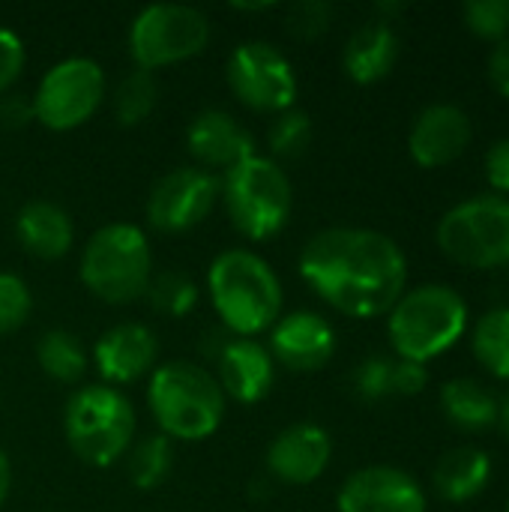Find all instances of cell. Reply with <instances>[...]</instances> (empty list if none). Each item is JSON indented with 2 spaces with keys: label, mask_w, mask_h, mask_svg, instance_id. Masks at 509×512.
I'll list each match as a JSON object with an SVG mask.
<instances>
[{
  "label": "cell",
  "mask_w": 509,
  "mask_h": 512,
  "mask_svg": "<svg viewBox=\"0 0 509 512\" xmlns=\"http://www.w3.org/2000/svg\"><path fill=\"white\" fill-rule=\"evenodd\" d=\"M300 279L336 312L378 318L405 294L408 261L399 243L375 228H324L312 234L297 261Z\"/></svg>",
  "instance_id": "1"
},
{
  "label": "cell",
  "mask_w": 509,
  "mask_h": 512,
  "mask_svg": "<svg viewBox=\"0 0 509 512\" xmlns=\"http://www.w3.org/2000/svg\"><path fill=\"white\" fill-rule=\"evenodd\" d=\"M207 294L222 327L237 339H255L282 318V282L252 249H225L210 261Z\"/></svg>",
  "instance_id": "2"
},
{
  "label": "cell",
  "mask_w": 509,
  "mask_h": 512,
  "mask_svg": "<svg viewBox=\"0 0 509 512\" xmlns=\"http://www.w3.org/2000/svg\"><path fill=\"white\" fill-rule=\"evenodd\" d=\"M147 405L159 435L186 444L213 438L228 411L216 375L192 360L159 363L147 378Z\"/></svg>",
  "instance_id": "3"
},
{
  "label": "cell",
  "mask_w": 509,
  "mask_h": 512,
  "mask_svg": "<svg viewBox=\"0 0 509 512\" xmlns=\"http://www.w3.org/2000/svg\"><path fill=\"white\" fill-rule=\"evenodd\" d=\"M78 276L81 285L102 303H135L147 294L153 279V246L132 222L102 225L81 249Z\"/></svg>",
  "instance_id": "4"
},
{
  "label": "cell",
  "mask_w": 509,
  "mask_h": 512,
  "mask_svg": "<svg viewBox=\"0 0 509 512\" xmlns=\"http://www.w3.org/2000/svg\"><path fill=\"white\" fill-rule=\"evenodd\" d=\"M138 417L123 390L108 384H81L66 399L63 435L78 462L90 468L117 465L135 441Z\"/></svg>",
  "instance_id": "5"
},
{
  "label": "cell",
  "mask_w": 509,
  "mask_h": 512,
  "mask_svg": "<svg viewBox=\"0 0 509 512\" xmlns=\"http://www.w3.org/2000/svg\"><path fill=\"white\" fill-rule=\"evenodd\" d=\"M390 345L399 360L429 363L453 348L468 330V303L450 285H420L405 291L387 312Z\"/></svg>",
  "instance_id": "6"
},
{
  "label": "cell",
  "mask_w": 509,
  "mask_h": 512,
  "mask_svg": "<svg viewBox=\"0 0 509 512\" xmlns=\"http://www.w3.org/2000/svg\"><path fill=\"white\" fill-rule=\"evenodd\" d=\"M222 204L234 231L252 243H267L285 231L294 210V186L270 156H249L222 174Z\"/></svg>",
  "instance_id": "7"
},
{
  "label": "cell",
  "mask_w": 509,
  "mask_h": 512,
  "mask_svg": "<svg viewBox=\"0 0 509 512\" xmlns=\"http://www.w3.org/2000/svg\"><path fill=\"white\" fill-rule=\"evenodd\" d=\"M126 42L135 69L156 72L198 57L210 42V21L186 3H150L132 18Z\"/></svg>",
  "instance_id": "8"
},
{
  "label": "cell",
  "mask_w": 509,
  "mask_h": 512,
  "mask_svg": "<svg viewBox=\"0 0 509 512\" xmlns=\"http://www.w3.org/2000/svg\"><path fill=\"white\" fill-rule=\"evenodd\" d=\"M438 246L465 267H498L509 261V198L474 195L450 207L438 222Z\"/></svg>",
  "instance_id": "9"
},
{
  "label": "cell",
  "mask_w": 509,
  "mask_h": 512,
  "mask_svg": "<svg viewBox=\"0 0 509 512\" xmlns=\"http://www.w3.org/2000/svg\"><path fill=\"white\" fill-rule=\"evenodd\" d=\"M105 69L90 57L54 63L33 90V117L51 132H72L93 120L105 102Z\"/></svg>",
  "instance_id": "10"
},
{
  "label": "cell",
  "mask_w": 509,
  "mask_h": 512,
  "mask_svg": "<svg viewBox=\"0 0 509 512\" xmlns=\"http://www.w3.org/2000/svg\"><path fill=\"white\" fill-rule=\"evenodd\" d=\"M225 78L237 102L258 114H282L294 108L297 99V72L291 60L282 54V48L249 39L240 42L225 66Z\"/></svg>",
  "instance_id": "11"
},
{
  "label": "cell",
  "mask_w": 509,
  "mask_h": 512,
  "mask_svg": "<svg viewBox=\"0 0 509 512\" xmlns=\"http://www.w3.org/2000/svg\"><path fill=\"white\" fill-rule=\"evenodd\" d=\"M222 183L198 165H180L162 174L144 204L147 222L159 234H186L198 228L219 204Z\"/></svg>",
  "instance_id": "12"
},
{
  "label": "cell",
  "mask_w": 509,
  "mask_h": 512,
  "mask_svg": "<svg viewBox=\"0 0 509 512\" xmlns=\"http://www.w3.org/2000/svg\"><path fill=\"white\" fill-rule=\"evenodd\" d=\"M90 360L102 384L123 390L153 375V369L159 366V342L147 324L123 321L99 336Z\"/></svg>",
  "instance_id": "13"
},
{
  "label": "cell",
  "mask_w": 509,
  "mask_h": 512,
  "mask_svg": "<svg viewBox=\"0 0 509 512\" xmlns=\"http://www.w3.org/2000/svg\"><path fill=\"white\" fill-rule=\"evenodd\" d=\"M339 512H426V495L420 483L393 465H369L354 471L339 495Z\"/></svg>",
  "instance_id": "14"
},
{
  "label": "cell",
  "mask_w": 509,
  "mask_h": 512,
  "mask_svg": "<svg viewBox=\"0 0 509 512\" xmlns=\"http://www.w3.org/2000/svg\"><path fill=\"white\" fill-rule=\"evenodd\" d=\"M267 351L276 366L291 372H318L336 354V330L324 315L297 309L270 327Z\"/></svg>",
  "instance_id": "15"
},
{
  "label": "cell",
  "mask_w": 509,
  "mask_h": 512,
  "mask_svg": "<svg viewBox=\"0 0 509 512\" xmlns=\"http://www.w3.org/2000/svg\"><path fill=\"white\" fill-rule=\"evenodd\" d=\"M186 150L195 159L198 168L216 174L231 171L243 159L255 156V138L252 132L228 111L207 108L195 114L186 126Z\"/></svg>",
  "instance_id": "16"
},
{
  "label": "cell",
  "mask_w": 509,
  "mask_h": 512,
  "mask_svg": "<svg viewBox=\"0 0 509 512\" xmlns=\"http://www.w3.org/2000/svg\"><path fill=\"white\" fill-rule=\"evenodd\" d=\"M333 459V438L318 423H294L282 429L267 450V471L288 486L315 483Z\"/></svg>",
  "instance_id": "17"
},
{
  "label": "cell",
  "mask_w": 509,
  "mask_h": 512,
  "mask_svg": "<svg viewBox=\"0 0 509 512\" xmlns=\"http://www.w3.org/2000/svg\"><path fill=\"white\" fill-rule=\"evenodd\" d=\"M219 387L225 399L237 405H258L270 396L276 381V363L264 342L228 336L216 351Z\"/></svg>",
  "instance_id": "18"
},
{
  "label": "cell",
  "mask_w": 509,
  "mask_h": 512,
  "mask_svg": "<svg viewBox=\"0 0 509 512\" xmlns=\"http://www.w3.org/2000/svg\"><path fill=\"white\" fill-rule=\"evenodd\" d=\"M474 126L465 108L453 102H435L426 105L408 135L411 159L423 168H441L462 156V150L471 144Z\"/></svg>",
  "instance_id": "19"
},
{
  "label": "cell",
  "mask_w": 509,
  "mask_h": 512,
  "mask_svg": "<svg viewBox=\"0 0 509 512\" xmlns=\"http://www.w3.org/2000/svg\"><path fill=\"white\" fill-rule=\"evenodd\" d=\"M15 240L39 261H60L75 243V222L54 201H27L15 213Z\"/></svg>",
  "instance_id": "20"
},
{
  "label": "cell",
  "mask_w": 509,
  "mask_h": 512,
  "mask_svg": "<svg viewBox=\"0 0 509 512\" xmlns=\"http://www.w3.org/2000/svg\"><path fill=\"white\" fill-rule=\"evenodd\" d=\"M399 60V36L393 24L387 21H369L351 33L342 51V66L351 81L357 84H375L393 72Z\"/></svg>",
  "instance_id": "21"
},
{
  "label": "cell",
  "mask_w": 509,
  "mask_h": 512,
  "mask_svg": "<svg viewBox=\"0 0 509 512\" xmlns=\"http://www.w3.org/2000/svg\"><path fill=\"white\" fill-rule=\"evenodd\" d=\"M492 477V459L477 447H456L435 465V489L450 504H465L477 498Z\"/></svg>",
  "instance_id": "22"
},
{
  "label": "cell",
  "mask_w": 509,
  "mask_h": 512,
  "mask_svg": "<svg viewBox=\"0 0 509 512\" xmlns=\"http://www.w3.org/2000/svg\"><path fill=\"white\" fill-rule=\"evenodd\" d=\"M441 408L447 420L468 432H483L498 423V399L471 378H453L441 387Z\"/></svg>",
  "instance_id": "23"
},
{
  "label": "cell",
  "mask_w": 509,
  "mask_h": 512,
  "mask_svg": "<svg viewBox=\"0 0 509 512\" xmlns=\"http://www.w3.org/2000/svg\"><path fill=\"white\" fill-rule=\"evenodd\" d=\"M36 363L45 378L57 384H81L87 375L90 357L81 345V339L69 330H45L36 342Z\"/></svg>",
  "instance_id": "24"
},
{
  "label": "cell",
  "mask_w": 509,
  "mask_h": 512,
  "mask_svg": "<svg viewBox=\"0 0 509 512\" xmlns=\"http://www.w3.org/2000/svg\"><path fill=\"white\" fill-rule=\"evenodd\" d=\"M474 354L495 375L509 381V306H498L480 315L474 324Z\"/></svg>",
  "instance_id": "25"
},
{
  "label": "cell",
  "mask_w": 509,
  "mask_h": 512,
  "mask_svg": "<svg viewBox=\"0 0 509 512\" xmlns=\"http://www.w3.org/2000/svg\"><path fill=\"white\" fill-rule=\"evenodd\" d=\"M126 456H129L132 486L150 492L159 489L174 468V441H168L165 435H147L138 444H132Z\"/></svg>",
  "instance_id": "26"
},
{
  "label": "cell",
  "mask_w": 509,
  "mask_h": 512,
  "mask_svg": "<svg viewBox=\"0 0 509 512\" xmlns=\"http://www.w3.org/2000/svg\"><path fill=\"white\" fill-rule=\"evenodd\" d=\"M156 102H159L156 78H153V72H144V69L126 72L111 93V108H114V117L120 126L144 123L153 114Z\"/></svg>",
  "instance_id": "27"
},
{
  "label": "cell",
  "mask_w": 509,
  "mask_h": 512,
  "mask_svg": "<svg viewBox=\"0 0 509 512\" xmlns=\"http://www.w3.org/2000/svg\"><path fill=\"white\" fill-rule=\"evenodd\" d=\"M144 300L165 318H186L198 306V285L180 270L153 273Z\"/></svg>",
  "instance_id": "28"
},
{
  "label": "cell",
  "mask_w": 509,
  "mask_h": 512,
  "mask_svg": "<svg viewBox=\"0 0 509 512\" xmlns=\"http://www.w3.org/2000/svg\"><path fill=\"white\" fill-rule=\"evenodd\" d=\"M267 141H270V153L276 159L303 156L309 150V144H312V120H309V114L300 111V108H288V111L276 114L273 123H270Z\"/></svg>",
  "instance_id": "29"
},
{
  "label": "cell",
  "mask_w": 509,
  "mask_h": 512,
  "mask_svg": "<svg viewBox=\"0 0 509 512\" xmlns=\"http://www.w3.org/2000/svg\"><path fill=\"white\" fill-rule=\"evenodd\" d=\"M33 312L30 285L18 273H0V336L18 333Z\"/></svg>",
  "instance_id": "30"
},
{
  "label": "cell",
  "mask_w": 509,
  "mask_h": 512,
  "mask_svg": "<svg viewBox=\"0 0 509 512\" xmlns=\"http://www.w3.org/2000/svg\"><path fill=\"white\" fill-rule=\"evenodd\" d=\"M462 18L477 36L501 42L509 33V0H465Z\"/></svg>",
  "instance_id": "31"
},
{
  "label": "cell",
  "mask_w": 509,
  "mask_h": 512,
  "mask_svg": "<svg viewBox=\"0 0 509 512\" xmlns=\"http://www.w3.org/2000/svg\"><path fill=\"white\" fill-rule=\"evenodd\" d=\"M330 21H333V6L324 0H300L291 3L285 12V30L303 42L324 36L330 30Z\"/></svg>",
  "instance_id": "32"
},
{
  "label": "cell",
  "mask_w": 509,
  "mask_h": 512,
  "mask_svg": "<svg viewBox=\"0 0 509 512\" xmlns=\"http://www.w3.org/2000/svg\"><path fill=\"white\" fill-rule=\"evenodd\" d=\"M354 390L366 402H378L393 393V360L390 357H366L354 369Z\"/></svg>",
  "instance_id": "33"
},
{
  "label": "cell",
  "mask_w": 509,
  "mask_h": 512,
  "mask_svg": "<svg viewBox=\"0 0 509 512\" xmlns=\"http://www.w3.org/2000/svg\"><path fill=\"white\" fill-rule=\"evenodd\" d=\"M24 60H27V51H24V42L18 39V33L0 27V96L9 93V87L18 81Z\"/></svg>",
  "instance_id": "34"
},
{
  "label": "cell",
  "mask_w": 509,
  "mask_h": 512,
  "mask_svg": "<svg viewBox=\"0 0 509 512\" xmlns=\"http://www.w3.org/2000/svg\"><path fill=\"white\" fill-rule=\"evenodd\" d=\"M429 384V369L414 360H393V393L417 396Z\"/></svg>",
  "instance_id": "35"
},
{
  "label": "cell",
  "mask_w": 509,
  "mask_h": 512,
  "mask_svg": "<svg viewBox=\"0 0 509 512\" xmlns=\"http://www.w3.org/2000/svg\"><path fill=\"white\" fill-rule=\"evenodd\" d=\"M33 99L24 93H3L0 96V126L3 129H24L33 123Z\"/></svg>",
  "instance_id": "36"
},
{
  "label": "cell",
  "mask_w": 509,
  "mask_h": 512,
  "mask_svg": "<svg viewBox=\"0 0 509 512\" xmlns=\"http://www.w3.org/2000/svg\"><path fill=\"white\" fill-rule=\"evenodd\" d=\"M486 180L492 183V189L509 192V135L498 138L486 150Z\"/></svg>",
  "instance_id": "37"
},
{
  "label": "cell",
  "mask_w": 509,
  "mask_h": 512,
  "mask_svg": "<svg viewBox=\"0 0 509 512\" xmlns=\"http://www.w3.org/2000/svg\"><path fill=\"white\" fill-rule=\"evenodd\" d=\"M489 78L501 90V96L509 99V39L495 42V48L489 54Z\"/></svg>",
  "instance_id": "38"
},
{
  "label": "cell",
  "mask_w": 509,
  "mask_h": 512,
  "mask_svg": "<svg viewBox=\"0 0 509 512\" xmlns=\"http://www.w3.org/2000/svg\"><path fill=\"white\" fill-rule=\"evenodd\" d=\"M9 489H12V465H9V456L0 450V510L9 498Z\"/></svg>",
  "instance_id": "39"
},
{
  "label": "cell",
  "mask_w": 509,
  "mask_h": 512,
  "mask_svg": "<svg viewBox=\"0 0 509 512\" xmlns=\"http://www.w3.org/2000/svg\"><path fill=\"white\" fill-rule=\"evenodd\" d=\"M498 426L509 438V393H504V399H498Z\"/></svg>",
  "instance_id": "40"
},
{
  "label": "cell",
  "mask_w": 509,
  "mask_h": 512,
  "mask_svg": "<svg viewBox=\"0 0 509 512\" xmlns=\"http://www.w3.org/2000/svg\"><path fill=\"white\" fill-rule=\"evenodd\" d=\"M237 12H267L273 9V3H234Z\"/></svg>",
  "instance_id": "41"
},
{
  "label": "cell",
  "mask_w": 509,
  "mask_h": 512,
  "mask_svg": "<svg viewBox=\"0 0 509 512\" xmlns=\"http://www.w3.org/2000/svg\"><path fill=\"white\" fill-rule=\"evenodd\" d=\"M507 512H509V504H507Z\"/></svg>",
  "instance_id": "42"
}]
</instances>
